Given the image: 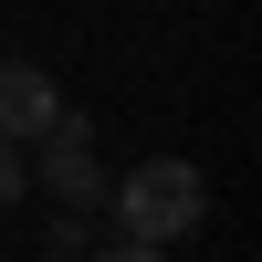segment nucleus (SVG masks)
I'll list each match as a JSON object with an SVG mask.
<instances>
[{"label":"nucleus","mask_w":262,"mask_h":262,"mask_svg":"<svg viewBox=\"0 0 262 262\" xmlns=\"http://www.w3.org/2000/svg\"><path fill=\"white\" fill-rule=\"evenodd\" d=\"M105 200H116V242H147V252L189 242V231L210 221V179H200L189 158H147V168H126Z\"/></svg>","instance_id":"f257e3e1"},{"label":"nucleus","mask_w":262,"mask_h":262,"mask_svg":"<svg viewBox=\"0 0 262 262\" xmlns=\"http://www.w3.org/2000/svg\"><path fill=\"white\" fill-rule=\"evenodd\" d=\"M32 179L53 189L63 210H105V189H116V179H105V158H95V126H84L74 105L42 126V147H32Z\"/></svg>","instance_id":"f03ea898"},{"label":"nucleus","mask_w":262,"mask_h":262,"mask_svg":"<svg viewBox=\"0 0 262 262\" xmlns=\"http://www.w3.org/2000/svg\"><path fill=\"white\" fill-rule=\"evenodd\" d=\"M53 116H63L53 74H42V63H0V147H21V158H32Z\"/></svg>","instance_id":"7ed1b4c3"},{"label":"nucleus","mask_w":262,"mask_h":262,"mask_svg":"<svg viewBox=\"0 0 262 262\" xmlns=\"http://www.w3.org/2000/svg\"><path fill=\"white\" fill-rule=\"evenodd\" d=\"M42 252H63V262H84V252H95V231H84V210H63V221L42 231Z\"/></svg>","instance_id":"20e7f679"},{"label":"nucleus","mask_w":262,"mask_h":262,"mask_svg":"<svg viewBox=\"0 0 262 262\" xmlns=\"http://www.w3.org/2000/svg\"><path fill=\"white\" fill-rule=\"evenodd\" d=\"M21 189H32V158H21V147H0V210H11Z\"/></svg>","instance_id":"39448f33"},{"label":"nucleus","mask_w":262,"mask_h":262,"mask_svg":"<svg viewBox=\"0 0 262 262\" xmlns=\"http://www.w3.org/2000/svg\"><path fill=\"white\" fill-rule=\"evenodd\" d=\"M84 262H168V252H147V242H95Z\"/></svg>","instance_id":"423d86ee"},{"label":"nucleus","mask_w":262,"mask_h":262,"mask_svg":"<svg viewBox=\"0 0 262 262\" xmlns=\"http://www.w3.org/2000/svg\"><path fill=\"white\" fill-rule=\"evenodd\" d=\"M42 262H63V252H42Z\"/></svg>","instance_id":"0eeeda50"}]
</instances>
